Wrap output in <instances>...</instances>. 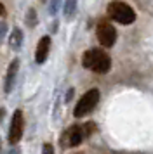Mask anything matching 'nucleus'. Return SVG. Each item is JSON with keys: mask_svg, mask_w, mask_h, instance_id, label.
I'll return each instance as SVG.
<instances>
[{"mask_svg": "<svg viewBox=\"0 0 153 154\" xmlns=\"http://www.w3.org/2000/svg\"><path fill=\"white\" fill-rule=\"evenodd\" d=\"M2 12H4V5H2V4H0V14H2Z\"/></svg>", "mask_w": 153, "mask_h": 154, "instance_id": "obj_14", "label": "nucleus"}, {"mask_svg": "<svg viewBox=\"0 0 153 154\" xmlns=\"http://www.w3.org/2000/svg\"><path fill=\"white\" fill-rule=\"evenodd\" d=\"M108 16H110L113 21L120 23V24H131L136 21V12L134 9L120 0H115L108 5Z\"/></svg>", "mask_w": 153, "mask_h": 154, "instance_id": "obj_2", "label": "nucleus"}, {"mask_svg": "<svg viewBox=\"0 0 153 154\" xmlns=\"http://www.w3.org/2000/svg\"><path fill=\"white\" fill-rule=\"evenodd\" d=\"M5 24H4V23H0V38H2V36L5 35Z\"/></svg>", "mask_w": 153, "mask_h": 154, "instance_id": "obj_12", "label": "nucleus"}, {"mask_svg": "<svg viewBox=\"0 0 153 154\" xmlns=\"http://www.w3.org/2000/svg\"><path fill=\"white\" fill-rule=\"evenodd\" d=\"M97 100H99V90H97V88H90V90L85 92L82 97H80V100L76 102L73 114H75L76 118H82L85 114H89V112L96 107Z\"/></svg>", "mask_w": 153, "mask_h": 154, "instance_id": "obj_3", "label": "nucleus"}, {"mask_svg": "<svg viewBox=\"0 0 153 154\" xmlns=\"http://www.w3.org/2000/svg\"><path fill=\"white\" fill-rule=\"evenodd\" d=\"M23 132H24V116H23V111L14 112L12 119H11V130H9V142L11 144H18L23 137Z\"/></svg>", "mask_w": 153, "mask_h": 154, "instance_id": "obj_5", "label": "nucleus"}, {"mask_svg": "<svg viewBox=\"0 0 153 154\" xmlns=\"http://www.w3.org/2000/svg\"><path fill=\"white\" fill-rule=\"evenodd\" d=\"M18 68H19V61H12V63H11V66H9L7 78H5V92H7V94L12 90V87H14V80H16Z\"/></svg>", "mask_w": 153, "mask_h": 154, "instance_id": "obj_8", "label": "nucleus"}, {"mask_svg": "<svg viewBox=\"0 0 153 154\" xmlns=\"http://www.w3.org/2000/svg\"><path fill=\"white\" fill-rule=\"evenodd\" d=\"M42 154H54L52 146H50V144H45V146H44V152H42Z\"/></svg>", "mask_w": 153, "mask_h": 154, "instance_id": "obj_11", "label": "nucleus"}, {"mask_svg": "<svg viewBox=\"0 0 153 154\" xmlns=\"http://www.w3.org/2000/svg\"><path fill=\"white\" fill-rule=\"evenodd\" d=\"M82 64H83V68L94 71V73L104 75V73H108L110 68H111V59L104 50L92 49V50H87V52L83 54Z\"/></svg>", "mask_w": 153, "mask_h": 154, "instance_id": "obj_1", "label": "nucleus"}, {"mask_svg": "<svg viewBox=\"0 0 153 154\" xmlns=\"http://www.w3.org/2000/svg\"><path fill=\"white\" fill-rule=\"evenodd\" d=\"M83 139V130L82 126H71L68 132H66V146L70 147H76Z\"/></svg>", "mask_w": 153, "mask_h": 154, "instance_id": "obj_7", "label": "nucleus"}, {"mask_svg": "<svg viewBox=\"0 0 153 154\" xmlns=\"http://www.w3.org/2000/svg\"><path fill=\"white\" fill-rule=\"evenodd\" d=\"M73 11H75V0H68L66 2V9H64V12H66V16H71L73 14Z\"/></svg>", "mask_w": 153, "mask_h": 154, "instance_id": "obj_10", "label": "nucleus"}, {"mask_svg": "<svg viewBox=\"0 0 153 154\" xmlns=\"http://www.w3.org/2000/svg\"><path fill=\"white\" fill-rule=\"evenodd\" d=\"M4 118V109H0V119Z\"/></svg>", "mask_w": 153, "mask_h": 154, "instance_id": "obj_13", "label": "nucleus"}, {"mask_svg": "<svg viewBox=\"0 0 153 154\" xmlns=\"http://www.w3.org/2000/svg\"><path fill=\"white\" fill-rule=\"evenodd\" d=\"M97 40H99V43L103 45V47H106V49H110V47H113L115 45V40H117V29L111 26L110 23H99L97 24Z\"/></svg>", "mask_w": 153, "mask_h": 154, "instance_id": "obj_4", "label": "nucleus"}, {"mask_svg": "<svg viewBox=\"0 0 153 154\" xmlns=\"http://www.w3.org/2000/svg\"><path fill=\"white\" fill-rule=\"evenodd\" d=\"M49 49H50V38H49V36L40 38V42H38V45H37V52H35V61H37L38 64H42L45 59H47Z\"/></svg>", "mask_w": 153, "mask_h": 154, "instance_id": "obj_6", "label": "nucleus"}, {"mask_svg": "<svg viewBox=\"0 0 153 154\" xmlns=\"http://www.w3.org/2000/svg\"><path fill=\"white\" fill-rule=\"evenodd\" d=\"M21 40H23V33H21V29H14L12 36H11V45L18 49V47L21 45Z\"/></svg>", "mask_w": 153, "mask_h": 154, "instance_id": "obj_9", "label": "nucleus"}]
</instances>
